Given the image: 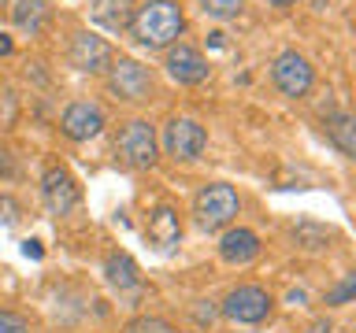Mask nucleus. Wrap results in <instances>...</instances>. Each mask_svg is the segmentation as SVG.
<instances>
[{"label": "nucleus", "instance_id": "b1692460", "mask_svg": "<svg viewBox=\"0 0 356 333\" xmlns=\"http://www.w3.org/2000/svg\"><path fill=\"white\" fill-rule=\"evenodd\" d=\"M11 49H15L11 37H8V33H0V56H11Z\"/></svg>", "mask_w": 356, "mask_h": 333}, {"label": "nucleus", "instance_id": "6e6552de", "mask_svg": "<svg viewBox=\"0 0 356 333\" xmlns=\"http://www.w3.org/2000/svg\"><path fill=\"white\" fill-rule=\"evenodd\" d=\"M71 63L78 67L82 74H108V67L115 63V52L104 37L89 30H78L71 37Z\"/></svg>", "mask_w": 356, "mask_h": 333}, {"label": "nucleus", "instance_id": "aec40b11", "mask_svg": "<svg viewBox=\"0 0 356 333\" xmlns=\"http://www.w3.org/2000/svg\"><path fill=\"white\" fill-rule=\"evenodd\" d=\"M127 333H175L171 322H163V318H152V315H141V318H134Z\"/></svg>", "mask_w": 356, "mask_h": 333}, {"label": "nucleus", "instance_id": "5701e85b", "mask_svg": "<svg viewBox=\"0 0 356 333\" xmlns=\"http://www.w3.org/2000/svg\"><path fill=\"white\" fill-rule=\"evenodd\" d=\"M19 219V204L11 196H0V222H15Z\"/></svg>", "mask_w": 356, "mask_h": 333}, {"label": "nucleus", "instance_id": "412c9836", "mask_svg": "<svg viewBox=\"0 0 356 333\" xmlns=\"http://www.w3.org/2000/svg\"><path fill=\"white\" fill-rule=\"evenodd\" d=\"M353 296H356V271H353L349 278H345V282H341L338 289H330V293H327V304L338 307V304H349Z\"/></svg>", "mask_w": 356, "mask_h": 333}, {"label": "nucleus", "instance_id": "423d86ee", "mask_svg": "<svg viewBox=\"0 0 356 333\" xmlns=\"http://www.w3.org/2000/svg\"><path fill=\"white\" fill-rule=\"evenodd\" d=\"M204 144H208V130L197 119H171L163 126V148L171 160H182V163L197 160L204 152Z\"/></svg>", "mask_w": 356, "mask_h": 333}, {"label": "nucleus", "instance_id": "ddd939ff", "mask_svg": "<svg viewBox=\"0 0 356 333\" xmlns=\"http://www.w3.org/2000/svg\"><path fill=\"white\" fill-rule=\"evenodd\" d=\"M149 241H152L160 252L175 248V244L182 241V222H178V211H175L171 204L152 207V215H149Z\"/></svg>", "mask_w": 356, "mask_h": 333}, {"label": "nucleus", "instance_id": "20e7f679", "mask_svg": "<svg viewBox=\"0 0 356 333\" xmlns=\"http://www.w3.org/2000/svg\"><path fill=\"white\" fill-rule=\"evenodd\" d=\"M108 93L115 100H127V104H141V100L152 96V71L141 67L138 60H127L119 56L115 63L108 67Z\"/></svg>", "mask_w": 356, "mask_h": 333}, {"label": "nucleus", "instance_id": "6ab92c4d", "mask_svg": "<svg viewBox=\"0 0 356 333\" xmlns=\"http://www.w3.org/2000/svg\"><path fill=\"white\" fill-rule=\"evenodd\" d=\"M197 4L211 19H238L241 8H245V0H197Z\"/></svg>", "mask_w": 356, "mask_h": 333}, {"label": "nucleus", "instance_id": "dca6fc26", "mask_svg": "<svg viewBox=\"0 0 356 333\" xmlns=\"http://www.w3.org/2000/svg\"><path fill=\"white\" fill-rule=\"evenodd\" d=\"M327 137L338 144L345 155L356 160V115L353 111H334V115L327 119Z\"/></svg>", "mask_w": 356, "mask_h": 333}, {"label": "nucleus", "instance_id": "f3484780", "mask_svg": "<svg viewBox=\"0 0 356 333\" xmlns=\"http://www.w3.org/2000/svg\"><path fill=\"white\" fill-rule=\"evenodd\" d=\"M104 274H108V282L115 285V289L141 285V271H138V263H134L127 252H111L108 259H104Z\"/></svg>", "mask_w": 356, "mask_h": 333}, {"label": "nucleus", "instance_id": "393cba45", "mask_svg": "<svg viewBox=\"0 0 356 333\" xmlns=\"http://www.w3.org/2000/svg\"><path fill=\"white\" fill-rule=\"evenodd\" d=\"M267 4H275V8H289V4H297V0H267Z\"/></svg>", "mask_w": 356, "mask_h": 333}, {"label": "nucleus", "instance_id": "4468645a", "mask_svg": "<svg viewBox=\"0 0 356 333\" xmlns=\"http://www.w3.org/2000/svg\"><path fill=\"white\" fill-rule=\"evenodd\" d=\"M219 255L227 263L234 266H245V263H252L256 255H260V237H256L252 230H230V233H222V241H219Z\"/></svg>", "mask_w": 356, "mask_h": 333}, {"label": "nucleus", "instance_id": "1a4fd4ad", "mask_svg": "<svg viewBox=\"0 0 356 333\" xmlns=\"http://www.w3.org/2000/svg\"><path fill=\"white\" fill-rule=\"evenodd\" d=\"M60 130H63V137H71V141H89L104 130V111H100V104H93V100H74V104L63 108Z\"/></svg>", "mask_w": 356, "mask_h": 333}, {"label": "nucleus", "instance_id": "a211bd4d", "mask_svg": "<svg viewBox=\"0 0 356 333\" xmlns=\"http://www.w3.org/2000/svg\"><path fill=\"white\" fill-rule=\"evenodd\" d=\"M330 237H334V233L316 226V222H300V226H293V241L300 244V248H323Z\"/></svg>", "mask_w": 356, "mask_h": 333}, {"label": "nucleus", "instance_id": "f8f14e48", "mask_svg": "<svg viewBox=\"0 0 356 333\" xmlns=\"http://www.w3.org/2000/svg\"><path fill=\"white\" fill-rule=\"evenodd\" d=\"M134 11H138L134 0H93L89 4V19L97 26H104L108 33H122V30H130Z\"/></svg>", "mask_w": 356, "mask_h": 333}, {"label": "nucleus", "instance_id": "2eb2a0df", "mask_svg": "<svg viewBox=\"0 0 356 333\" xmlns=\"http://www.w3.org/2000/svg\"><path fill=\"white\" fill-rule=\"evenodd\" d=\"M49 19H52L49 0H15V8H11V22L26 33H41L49 26Z\"/></svg>", "mask_w": 356, "mask_h": 333}, {"label": "nucleus", "instance_id": "7ed1b4c3", "mask_svg": "<svg viewBox=\"0 0 356 333\" xmlns=\"http://www.w3.org/2000/svg\"><path fill=\"white\" fill-rule=\"evenodd\" d=\"M238 193H234V185H204L193 200V215H197V226L200 230H222L230 226L234 215H238Z\"/></svg>", "mask_w": 356, "mask_h": 333}, {"label": "nucleus", "instance_id": "0eeeda50", "mask_svg": "<svg viewBox=\"0 0 356 333\" xmlns=\"http://www.w3.org/2000/svg\"><path fill=\"white\" fill-rule=\"evenodd\" d=\"M222 315L230 322H241V326H256V322H264L271 315V296L260 285H238L222 300Z\"/></svg>", "mask_w": 356, "mask_h": 333}, {"label": "nucleus", "instance_id": "9b49d317", "mask_svg": "<svg viewBox=\"0 0 356 333\" xmlns=\"http://www.w3.org/2000/svg\"><path fill=\"white\" fill-rule=\"evenodd\" d=\"M167 74H171L178 85H200L208 78V60L193 49V44L178 41L167 49Z\"/></svg>", "mask_w": 356, "mask_h": 333}, {"label": "nucleus", "instance_id": "39448f33", "mask_svg": "<svg viewBox=\"0 0 356 333\" xmlns=\"http://www.w3.org/2000/svg\"><path fill=\"white\" fill-rule=\"evenodd\" d=\"M271 82L278 85V93H282V96L300 100V96H308L312 82H316V71H312V63L305 60V56L289 49V52H282L271 63Z\"/></svg>", "mask_w": 356, "mask_h": 333}, {"label": "nucleus", "instance_id": "9d476101", "mask_svg": "<svg viewBox=\"0 0 356 333\" xmlns=\"http://www.w3.org/2000/svg\"><path fill=\"white\" fill-rule=\"evenodd\" d=\"M41 196H44V207H49L52 215H67V211H74L78 185H74V178L67 174V166H49V171L41 174Z\"/></svg>", "mask_w": 356, "mask_h": 333}, {"label": "nucleus", "instance_id": "f257e3e1", "mask_svg": "<svg viewBox=\"0 0 356 333\" xmlns=\"http://www.w3.org/2000/svg\"><path fill=\"white\" fill-rule=\"evenodd\" d=\"M182 30H186V15L175 0H149V4H141L134 11V22H130L134 41L149 52L171 49L182 37Z\"/></svg>", "mask_w": 356, "mask_h": 333}, {"label": "nucleus", "instance_id": "4be33fe9", "mask_svg": "<svg viewBox=\"0 0 356 333\" xmlns=\"http://www.w3.org/2000/svg\"><path fill=\"white\" fill-rule=\"evenodd\" d=\"M0 333H30V326L15 311H0Z\"/></svg>", "mask_w": 356, "mask_h": 333}, {"label": "nucleus", "instance_id": "f03ea898", "mask_svg": "<svg viewBox=\"0 0 356 333\" xmlns=\"http://www.w3.org/2000/svg\"><path fill=\"white\" fill-rule=\"evenodd\" d=\"M115 155H119L122 166H134V171L152 166L156 163V130H152V122H145V119L122 122V130L115 133Z\"/></svg>", "mask_w": 356, "mask_h": 333}]
</instances>
